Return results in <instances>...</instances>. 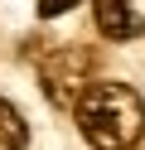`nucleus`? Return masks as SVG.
<instances>
[{
  "instance_id": "nucleus-1",
  "label": "nucleus",
  "mask_w": 145,
  "mask_h": 150,
  "mask_svg": "<svg viewBox=\"0 0 145 150\" xmlns=\"http://www.w3.org/2000/svg\"><path fill=\"white\" fill-rule=\"evenodd\" d=\"M77 131L92 150H135L145 136V102L126 82H92L73 107Z\"/></svg>"
},
{
  "instance_id": "nucleus-2",
  "label": "nucleus",
  "mask_w": 145,
  "mask_h": 150,
  "mask_svg": "<svg viewBox=\"0 0 145 150\" xmlns=\"http://www.w3.org/2000/svg\"><path fill=\"white\" fill-rule=\"evenodd\" d=\"M92 73H97V58L82 44H53L39 58V82L53 107H77V97L92 87Z\"/></svg>"
},
{
  "instance_id": "nucleus-4",
  "label": "nucleus",
  "mask_w": 145,
  "mask_h": 150,
  "mask_svg": "<svg viewBox=\"0 0 145 150\" xmlns=\"http://www.w3.org/2000/svg\"><path fill=\"white\" fill-rule=\"evenodd\" d=\"M0 150H29V126L5 97H0Z\"/></svg>"
},
{
  "instance_id": "nucleus-3",
  "label": "nucleus",
  "mask_w": 145,
  "mask_h": 150,
  "mask_svg": "<svg viewBox=\"0 0 145 150\" xmlns=\"http://www.w3.org/2000/svg\"><path fill=\"white\" fill-rule=\"evenodd\" d=\"M92 20H97V29L106 39H135L145 29L131 0H92Z\"/></svg>"
},
{
  "instance_id": "nucleus-5",
  "label": "nucleus",
  "mask_w": 145,
  "mask_h": 150,
  "mask_svg": "<svg viewBox=\"0 0 145 150\" xmlns=\"http://www.w3.org/2000/svg\"><path fill=\"white\" fill-rule=\"evenodd\" d=\"M73 5H82V0H39V20H58V15H68Z\"/></svg>"
}]
</instances>
